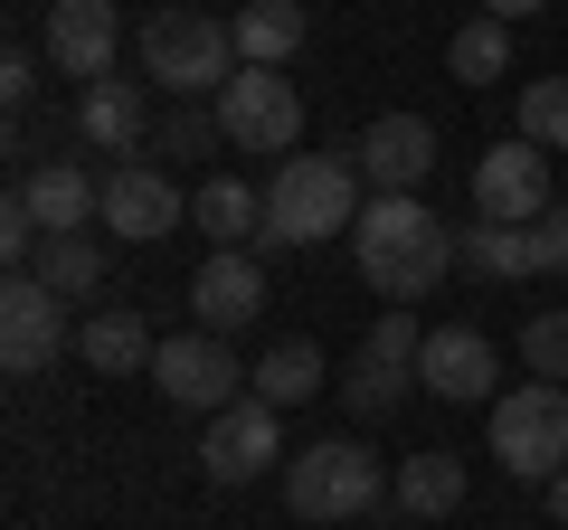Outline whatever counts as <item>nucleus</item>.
I'll return each instance as SVG.
<instances>
[{"mask_svg": "<svg viewBox=\"0 0 568 530\" xmlns=\"http://www.w3.org/2000/svg\"><path fill=\"white\" fill-rule=\"evenodd\" d=\"M351 246H361V285L379 294V304H426V294H436V275L455 265V227L436 218L417 190L369 200L361 227H351Z\"/></svg>", "mask_w": 568, "mask_h": 530, "instance_id": "obj_1", "label": "nucleus"}, {"mask_svg": "<svg viewBox=\"0 0 568 530\" xmlns=\"http://www.w3.org/2000/svg\"><path fill=\"white\" fill-rule=\"evenodd\" d=\"M361 171L332 162V152H294V162H275V181H265V227H256V256H284V246H323L342 237V227H361Z\"/></svg>", "mask_w": 568, "mask_h": 530, "instance_id": "obj_2", "label": "nucleus"}, {"mask_svg": "<svg viewBox=\"0 0 568 530\" xmlns=\"http://www.w3.org/2000/svg\"><path fill=\"white\" fill-rule=\"evenodd\" d=\"M237 20H209V10H152L142 20V77L171 85L181 104H219V85L237 77Z\"/></svg>", "mask_w": 568, "mask_h": 530, "instance_id": "obj_3", "label": "nucleus"}, {"mask_svg": "<svg viewBox=\"0 0 568 530\" xmlns=\"http://www.w3.org/2000/svg\"><path fill=\"white\" fill-rule=\"evenodd\" d=\"M388 502V473L379 455H361L351 436H323V446H294L284 455V511L294 521H369V511Z\"/></svg>", "mask_w": 568, "mask_h": 530, "instance_id": "obj_4", "label": "nucleus"}, {"mask_svg": "<svg viewBox=\"0 0 568 530\" xmlns=\"http://www.w3.org/2000/svg\"><path fill=\"white\" fill-rule=\"evenodd\" d=\"M493 455L511 483H559L568 473V388L521 379L511 398H493Z\"/></svg>", "mask_w": 568, "mask_h": 530, "instance_id": "obj_5", "label": "nucleus"}, {"mask_svg": "<svg viewBox=\"0 0 568 530\" xmlns=\"http://www.w3.org/2000/svg\"><path fill=\"white\" fill-rule=\"evenodd\" d=\"M219 143L294 162V143H304V95H294L284 67H237V77L219 85Z\"/></svg>", "mask_w": 568, "mask_h": 530, "instance_id": "obj_6", "label": "nucleus"}, {"mask_svg": "<svg viewBox=\"0 0 568 530\" xmlns=\"http://www.w3.org/2000/svg\"><path fill=\"white\" fill-rule=\"evenodd\" d=\"M549 190H559V171H549V152L511 133V143H493L484 162H474V218H503V227H540L549 208H559Z\"/></svg>", "mask_w": 568, "mask_h": 530, "instance_id": "obj_7", "label": "nucleus"}, {"mask_svg": "<svg viewBox=\"0 0 568 530\" xmlns=\"http://www.w3.org/2000/svg\"><path fill=\"white\" fill-rule=\"evenodd\" d=\"M67 342H77L67 332V294H48L39 275H10L0 285V369L10 379H39V369H58Z\"/></svg>", "mask_w": 568, "mask_h": 530, "instance_id": "obj_8", "label": "nucleus"}, {"mask_svg": "<svg viewBox=\"0 0 568 530\" xmlns=\"http://www.w3.org/2000/svg\"><path fill=\"white\" fill-rule=\"evenodd\" d=\"M152 388H162L171 408L219 417V408H237V398H246V369L227 360V342H219V332H200V323H190L181 342H162V360H152Z\"/></svg>", "mask_w": 568, "mask_h": 530, "instance_id": "obj_9", "label": "nucleus"}, {"mask_svg": "<svg viewBox=\"0 0 568 530\" xmlns=\"http://www.w3.org/2000/svg\"><path fill=\"white\" fill-rule=\"evenodd\" d=\"M39 48H48V67H58V77H77V95H85V85H104V77H114V58H123L114 0H48Z\"/></svg>", "mask_w": 568, "mask_h": 530, "instance_id": "obj_10", "label": "nucleus"}, {"mask_svg": "<svg viewBox=\"0 0 568 530\" xmlns=\"http://www.w3.org/2000/svg\"><path fill=\"white\" fill-rule=\"evenodd\" d=\"M256 313H265V256L256 246H209V265L190 275V323L227 342V332H246Z\"/></svg>", "mask_w": 568, "mask_h": 530, "instance_id": "obj_11", "label": "nucleus"}, {"mask_svg": "<svg viewBox=\"0 0 568 530\" xmlns=\"http://www.w3.org/2000/svg\"><path fill=\"white\" fill-rule=\"evenodd\" d=\"M417 379L436 388L446 408H493V398H503V350H493L484 332L446 323V332H426V350H417Z\"/></svg>", "mask_w": 568, "mask_h": 530, "instance_id": "obj_12", "label": "nucleus"}, {"mask_svg": "<svg viewBox=\"0 0 568 530\" xmlns=\"http://www.w3.org/2000/svg\"><path fill=\"white\" fill-rule=\"evenodd\" d=\"M275 455H284V408H265V398H237V408L209 417V446H200L209 483H256Z\"/></svg>", "mask_w": 568, "mask_h": 530, "instance_id": "obj_13", "label": "nucleus"}, {"mask_svg": "<svg viewBox=\"0 0 568 530\" xmlns=\"http://www.w3.org/2000/svg\"><path fill=\"white\" fill-rule=\"evenodd\" d=\"M181 218H190V200L171 190V171H152V162H114L104 171V227H114V237L162 246Z\"/></svg>", "mask_w": 568, "mask_h": 530, "instance_id": "obj_14", "label": "nucleus"}, {"mask_svg": "<svg viewBox=\"0 0 568 530\" xmlns=\"http://www.w3.org/2000/svg\"><path fill=\"white\" fill-rule=\"evenodd\" d=\"M10 200L39 218V237H85V227H104V181H95V171H77V162L20 171V190H10Z\"/></svg>", "mask_w": 568, "mask_h": 530, "instance_id": "obj_15", "label": "nucleus"}, {"mask_svg": "<svg viewBox=\"0 0 568 530\" xmlns=\"http://www.w3.org/2000/svg\"><path fill=\"white\" fill-rule=\"evenodd\" d=\"M351 152H361V181L379 190V200H398V190H417L426 171H436V123H417V114H379Z\"/></svg>", "mask_w": 568, "mask_h": 530, "instance_id": "obj_16", "label": "nucleus"}, {"mask_svg": "<svg viewBox=\"0 0 568 530\" xmlns=\"http://www.w3.org/2000/svg\"><path fill=\"white\" fill-rule=\"evenodd\" d=\"M77 133L95 152H123V162H133V143H152L162 123H152V95H142L133 77H104V85H85V95H77Z\"/></svg>", "mask_w": 568, "mask_h": 530, "instance_id": "obj_17", "label": "nucleus"}, {"mask_svg": "<svg viewBox=\"0 0 568 530\" xmlns=\"http://www.w3.org/2000/svg\"><path fill=\"white\" fill-rule=\"evenodd\" d=\"M77 350L104 369V379H133V369H152V360H162V342H152V323H142L133 304L85 313V323H77Z\"/></svg>", "mask_w": 568, "mask_h": 530, "instance_id": "obj_18", "label": "nucleus"}, {"mask_svg": "<svg viewBox=\"0 0 568 530\" xmlns=\"http://www.w3.org/2000/svg\"><path fill=\"white\" fill-rule=\"evenodd\" d=\"M388 502H398V511H417V521H446V511L465 502V455H446V446L407 455V465L388 473Z\"/></svg>", "mask_w": 568, "mask_h": 530, "instance_id": "obj_19", "label": "nucleus"}, {"mask_svg": "<svg viewBox=\"0 0 568 530\" xmlns=\"http://www.w3.org/2000/svg\"><path fill=\"white\" fill-rule=\"evenodd\" d=\"M455 265H474V275H493V285H511V275H540V227L474 218V227H455Z\"/></svg>", "mask_w": 568, "mask_h": 530, "instance_id": "obj_20", "label": "nucleus"}, {"mask_svg": "<svg viewBox=\"0 0 568 530\" xmlns=\"http://www.w3.org/2000/svg\"><path fill=\"white\" fill-rule=\"evenodd\" d=\"M304 0H246V10H237V58L246 67H284V58H294V48H304Z\"/></svg>", "mask_w": 568, "mask_h": 530, "instance_id": "obj_21", "label": "nucleus"}, {"mask_svg": "<svg viewBox=\"0 0 568 530\" xmlns=\"http://www.w3.org/2000/svg\"><path fill=\"white\" fill-rule=\"evenodd\" d=\"M313 388H323V350L313 342H275L256 369H246V398H265V408H304Z\"/></svg>", "mask_w": 568, "mask_h": 530, "instance_id": "obj_22", "label": "nucleus"}, {"mask_svg": "<svg viewBox=\"0 0 568 530\" xmlns=\"http://www.w3.org/2000/svg\"><path fill=\"white\" fill-rule=\"evenodd\" d=\"M190 218L209 227V246H246V237L265 227V190H246V181H200Z\"/></svg>", "mask_w": 568, "mask_h": 530, "instance_id": "obj_23", "label": "nucleus"}, {"mask_svg": "<svg viewBox=\"0 0 568 530\" xmlns=\"http://www.w3.org/2000/svg\"><path fill=\"white\" fill-rule=\"evenodd\" d=\"M407 388H426L417 360H379V350H361L351 379H342V398H351V417H388V408H407Z\"/></svg>", "mask_w": 568, "mask_h": 530, "instance_id": "obj_24", "label": "nucleus"}, {"mask_svg": "<svg viewBox=\"0 0 568 530\" xmlns=\"http://www.w3.org/2000/svg\"><path fill=\"white\" fill-rule=\"evenodd\" d=\"M29 275H39L48 294H67V304H77V294H95V285H104V246H95V237H48Z\"/></svg>", "mask_w": 568, "mask_h": 530, "instance_id": "obj_25", "label": "nucleus"}, {"mask_svg": "<svg viewBox=\"0 0 568 530\" xmlns=\"http://www.w3.org/2000/svg\"><path fill=\"white\" fill-rule=\"evenodd\" d=\"M446 67H455L465 85H493V77H511V29H503V20H465V29L446 39Z\"/></svg>", "mask_w": 568, "mask_h": 530, "instance_id": "obj_26", "label": "nucleus"}, {"mask_svg": "<svg viewBox=\"0 0 568 530\" xmlns=\"http://www.w3.org/2000/svg\"><path fill=\"white\" fill-rule=\"evenodd\" d=\"M521 143L568 152V77H530L521 85Z\"/></svg>", "mask_w": 568, "mask_h": 530, "instance_id": "obj_27", "label": "nucleus"}, {"mask_svg": "<svg viewBox=\"0 0 568 530\" xmlns=\"http://www.w3.org/2000/svg\"><path fill=\"white\" fill-rule=\"evenodd\" d=\"M521 360H530V379H559V388H568V313L521 323Z\"/></svg>", "mask_w": 568, "mask_h": 530, "instance_id": "obj_28", "label": "nucleus"}, {"mask_svg": "<svg viewBox=\"0 0 568 530\" xmlns=\"http://www.w3.org/2000/svg\"><path fill=\"white\" fill-rule=\"evenodd\" d=\"M209 133H219V104H181V114H162L152 143L162 152H209Z\"/></svg>", "mask_w": 568, "mask_h": 530, "instance_id": "obj_29", "label": "nucleus"}, {"mask_svg": "<svg viewBox=\"0 0 568 530\" xmlns=\"http://www.w3.org/2000/svg\"><path fill=\"white\" fill-rule=\"evenodd\" d=\"M540 275H568V200L540 218Z\"/></svg>", "mask_w": 568, "mask_h": 530, "instance_id": "obj_30", "label": "nucleus"}, {"mask_svg": "<svg viewBox=\"0 0 568 530\" xmlns=\"http://www.w3.org/2000/svg\"><path fill=\"white\" fill-rule=\"evenodd\" d=\"M0 95H10V104L39 95V58H29V48H10V58H0Z\"/></svg>", "mask_w": 568, "mask_h": 530, "instance_id": "obj_31", "label": "nucleus"}, {"mask_svg": "<svg viewBox=\"0 0 568 530\" xmlns=\"http://www.w3.org/2000/svg\"><path fill=\"white\" fill-rule=\"evenodd\" d=\"M540 10H549V0H484V20H503V29L511 20H540Z\"/></svg>", "mask_w": 568, "mask_h": 530, "instance_id": "obj_32", "label": "nucleus"}, {"mask_svg": "<svg viewBox=\"0 0 568 530\" xmlns=\"http://www.w3.org/2000/svg\"><path fill=\"white\" fill-rule=\"evenodd\" d=\"M540 492H549V521L568 530V473H559V483H540Z\"/></svg>", "mask_w": 568, "mask_h": 530, "instance_id": "obj_33", "label": "nucleus"}, {"mask_svg": "<svg viewBox=\"0 0 568 530\" xmlns=\"http://www.w3.org/2000/svg\"><path fill=\"white\" fill-rule=\"evenodd\" d=\"M559 190H568V152H559Z\"/></svg>", "mask_w": 568, "mask_h": 530, "instance_id": "obj_34", "label": "nucleus"}]
</instances>
